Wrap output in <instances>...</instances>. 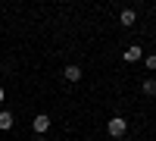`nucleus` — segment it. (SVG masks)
Instances as JSON below:
<instances>
[{"label": "nucleus", "mask_w": 156, "mask_h": 141, "mask_svg": "<svg viewBox=\"0 0 156 141\" xmlns=\"http://www.w3.org/2000/svg\"><path fill=\"white\" fill-rule=\"evenodd\" d=\"M106 132H109L112 138H122V135L128 132V122H125V116H112V119L106 122Z\"/></svg>", "instance_id": "1"}, {"label": "nucleus", "mask_w": 156, "mask_h": 141, "mask_svg": "<svg viewBox=\"0 0 156 141\" xmlns=\"http://www.w3.org/2000/svg\"><path fill=\"white\" fill-rule=\"evenodd\" d=\"M12 122H16V116H12L9 110H0V132H9Z\"/></svg>", "instance_id": "5"}, {"label": "nucleus", "mask_w": 156, "mask_h": 141, "mask_svg": "<svg viewBox=\"0 0 156 141\" xmlns=\"http://www.w3.org/2000/svg\"><path fill=\"white\" fill-rule=\"evenodd\" d=\"M144 66H147L150 72H156V54H147V57H144Z\"/></svg>", "instance_id": "8"}, {"label": "nucleus", "mask_w": 156, "mask_h": 141, "mask_svg": "<svg viewBox=\"0 0 156 141\" xmlns=\"http://www.w3.org/2000/svg\"><path fill=\"white\" fill-rule=\"evenodd\" d=\"M62 75H66V82L75 85V82H81V75H84V72H81V66H75V63H72V66H66V72H62Z\"/></svg>", "instance_id": "4"}, {"label": "nucleus", "mask_w": 156, "mask_h": 141, "mask_svg": "<svg viewBox=\"0 0 156 141\" xmlns=\"http://www.w3.org/2000/svg\"><path fill=\"white\" fill-rule=\"evenodd\" d=\"M34 141H44V138H34Z\"/></svg>", "instance_id": "10"}, {"label": "nucleus", "mask_w": 156, "mask_h": 141, "mask_svg": "<svg viewBox=\"0 0 156 141\" xmlns=\"http://www.w3.org/2000/svg\"><path fill=\"white\" fill-rule=\"evenodd\" d=\"M3 100H6V94H3V85H0V104H3Z\"/></svg>", "instance_id": "9"}, {"label": "nucleus", "mask_w": 156, "mask_h": 141, "mask_svg": "<svg viewBox=\"0 0 156 141\" xmlns=\"http://www.w3.org/2000/svg\"><path fill=\"white\" fill-rule=\"evenodd\" d=\"M53 141H62V138H53Z\"/></svg>", "instance_id": "11"}, {"label": "nucleus", "mask_w": 156, "mask_h": 141, "mask_svg": "<svg viewBox=\"0 0 156 141\" xmlns=\"http://www.w3.org/2000/svg\"><path fill=\"white\" fill-rule=\"evenodd\" d=\"M119 22H122V25H134V22H137V13H134V9H122V13H119Z\"/></svg>", "instance_id": "6"}, {"label": "nucleus", "mask_w": 156, "mask_h": 141, "mask_svg": "<svg viewBox=\"0 0 156 141\" xmlns=\"http://www.w3.org/2000/svg\"><path fill=\"white\" fill-rule=\"evenodd\" d=\"M31 129H34V135H37V138L47 135V132H50V116H47V113H37V116L31 119Z\"/></svg>", "instance_id": "2"}, {"label": "nucleus", "mask_w": 156, "mask_h": 141, "mask_svg": "<svg viewBox=\"0 0 156 141\" xmlns=\"http://www.w3.org/2000/svg\"><path fill=\"white\" fill-rule=\"evenodd\" d=\"M122 60H125V63H137V60H144V47H140V44H131V47H125Z\"/></svg>", "instance_id": "3"}, {"label": "nucleus", "mask_w": 156, "mask_h": 141, "mask_svg": "<svg viewBox=\"0 0 156 141\" xmlns=\"http://www.w3.org/2000/svg\"><path fill=\"white\" fill-rule=\"evenodd\" d=\"M140 91H144L147 97H156V79H144V85H140Z\"/></svg>", "instance_id": "7"}]
</instances>
